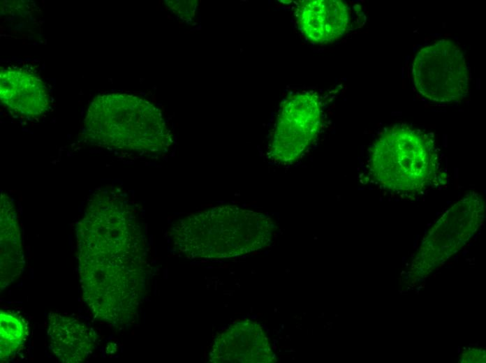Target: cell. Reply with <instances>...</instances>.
I'll list each match as a JSON object with an SVG mask.
<instances>
[{
	"mask_svg": "<svg viewBox=\"0 0 486 363\" xmlns=\"http://www.w3.org/2000/svg\"><path fill=\"white\" fill-rule=\"evenodd\" d=\"M322 114L321 98L314 91L297 93L284 99L271 140V158L280 164L299 159L318 136Z\"/></svg>",
	"mask_w": 486,
	"mask_h": 363,
	"instance_id": "cell-3",
	"label": "cell"
},
{
	"mask_svg": "<svg viewBox=\"0 0 486 363\" xmlns=\"http://www.w3.org/2000/svg\"><path fill=\"white\" fill-rule=\"evenodd\" d=\"M437 168L433 139L405 124L388 128L370 149V174L378 184L390 191H422L434 181Z\"/></svg>",
	"mask_w": 486,
	"mask_h": 363,
	"instance_id": "cell-1",
	"label": "cell"
},
{
	"mask_svg": "<svg viewBox=\"0 0 486 363\" xmlns=\"http://www.w3.org/2000/svg\"><path fill=\"white\" fill-rule=\"evenodd\" d=\"M0 96L8 109L28 117H40L47 110L50 103L44 82L23 68L1 71Z\"/></svg>",
	"mask_w": 486,
	"mask_h": 363,
	"instance_id": "cell-5",
	"label": "cell"
},
{
	"mask_svg": "<svg viewBox=\"0 0 486 363\" xmlns=\"http://www.w3.org/2000/svg\"><path fill=\"white\" fill-rule=\"evenodd\" d=\"M295 17L302 34L316 44L337 41L347 32L350 24L348 7L339 0L300 1Z\"/></svg>",
	"mask_w": 486,
	"mask_h": 363,
	"instance_id": "cell-4",
	"label": "cell"
},
{
	"mask_svg": "<svg viewBox=\"0 0 486 363\" xmlns=\"http://www.w3.org/2000/svg\"><path fill=\"white\" fill-rule=\"evenodd\" d=\"M413 80L418 93L434 102L464 98L469 90V71L464 52L443 39L420 49L413 63Z\"/></svg>",
	"mask_w": 486,
	"mask_h": 363,
	"instance_id": "cell-2",
	"label": "cell"
}]
</instances>
